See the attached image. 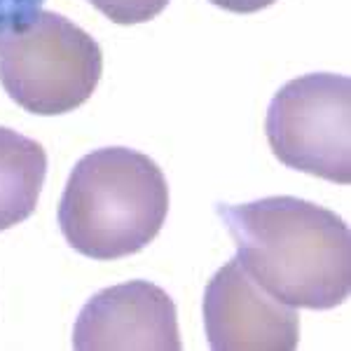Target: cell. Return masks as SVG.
Listing matches in <instances>:
<instances>
[{
  "label": "cell",
  "instance_id": "obj_1",
  "mask_svg": "<svg viewBox=\"0 0 351 351\" xmlns=\"http://www.w3.org/2000/svg\"><path fill=\"white\" fill-rule=\"evenodd\" d=\"M237 260L269 295L302 309H332L351 291V232L337 213L298 197L220 204Z\"/></svg>",
  "mask_w": 351,
  "mask_h": 351
},
{
  "label": "cell",
  "instance_id": "obj_2",
  "mask_svg": "<svg viewBox=\"0 0 351 351\" xmlns=\"http://www.w3.org/2000/svg\"><path fill=\"white\" fill-rule=\"evenodd\" d=\"M167 213L169 183L155 160L132 148H101L68 176L59 228L84 258L120 260L143 251Z\"/></svg>",
  "mask_w": 351,
  "mask_h": 351
},
{
  "label": "cell",
  "instance_id": "obj_3",
  "mask_svg": "<svg viewBox=\"0 0 351 351\" xmlns=\"http://www.w3.org/2000/svg\"><path fill=\"white\" fill-rule=\"evenodd\" d=\"M104 73L99 43L64 14L40 10L0 38V84L33 115H64L94 94Z\"/></svg>",
  "mask_w": 351,
  "mask_h": 351
},
{
  "label": "cell",
  "instance_id": "obj_4",
  "mask_svg": "<svg viewBox=\"0 0 351 351\" xmlns=\"http://www.w3.org/2000/svg\"><path fill=\"white\" fill-rule=\"evenodd\" d=\"M265 132L281 164L349 185L351 80L335 73H309L286 82L271 99Z\"/></svg>",
  "mask_w": 351,
  "mask_h": 351
},
{
  "label": "cell",
  "instance_id": "obj_5",
  "mask_svg": "<svg viewBox=\"0 0 351 351\" xmlns=\"http://www.w3.org/2000/svg\"><path fill=\"white\" fill-rule=\"evenodd\" d=\"M204 328L216 351H293L300 342L295 307L269 295L237 258L208 281Z\"/></svg>",
  "mask_w": 351,
  "mask_h": 351
},
{
  "label": "cell",
  "instance_id": "obj_6",
  "mask_svg": "<svg viewBox=\"0 0 351 351\" xmlns=\"http://www.w3.org/2000/svg\"><path fill=\"white\" fill-rule=\"evenodd\" d=\"M171 295L150 281L99 291L82 307L73 330L77 351H180Z\"/></svg>",
  "mask_w": 351,
  "mask_h": 351
},
{
  "label": "cell",
  "instance_id": "obj_7",
  "mask_svg": "<svg viewBox=\"0 0 351 351\" xmlns=\"http://www.w3.org/2000/svg\"><path fill=\"white\" fill-rule=\"evenodd\" d=\"M47 178V152L38 141L0 127V232L33 216Z\"/></svg>",
  "mask_w": 351,
  "mask_h": 351
},
{
  "label": "cell",
  "instance_id": "obj_8",
  "mask_svg": "<svg viewBox=\"0 0 351 351\" xmlns=\"http://www.w3.org/2000/svg\"><path fill=\"white\" fill-rule=\"evenodd\" d=\"M101 14H106L112 24L134 26L145 24L164 12L169 0H89Z\"/></svg>",
  "mask_w": 351,
  "mask_h": 351
},
{
  "label": "cell",
  "instance_id": "obj_9",
  "mask_svg": "<svg viewBox=\"0 0 351 351\" xmlns=\"http://www.w3.org/2000/svg\"><path fill=\"white\" fill-rule=\"evenodd\" d=\"M43 3L45 0H0V38L31 24Z\"/></svg>",
  "mask_w": 351,
  "mask_h": 351
},
{
  "label": "cell",
  "instance_id": "obj_10",
  "mask_svg": "<svg viewBox=\"0 0 351 351\" xmlns=\"http://www.w3.org/2000/svg\"><path fill=\"white\" fill-rule=\"evenodd\" d=\"M208 3H213L216 8L228 10V12H234V14H253V12H260V10L269 8V5H274L276 0H208Z\"/></svg>",
  "mask_w": 351,
  "mask_h": 351
}]
</instances>
